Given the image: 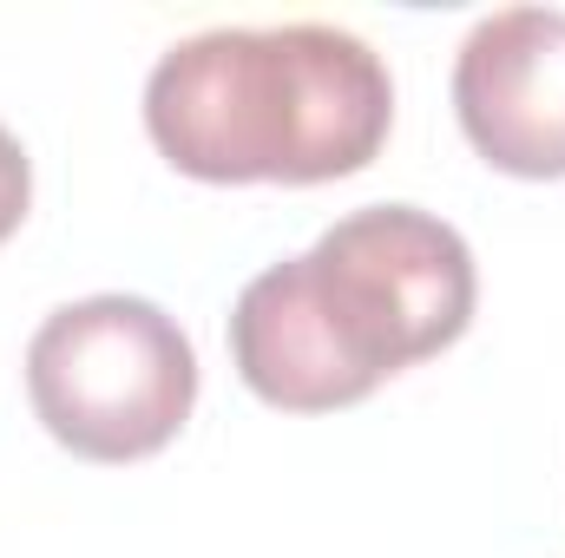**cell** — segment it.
<instances>
[{
    "instance_id": "cell-1",
    "label": "cell",
    "mask_w": 565,
    "mask_h": 558,
    "mask_svg": "<svg viewBox=\"0 0 565 558\" xmlns=\"http://www.w3.org/2000/svg\"><path fill=\"white\" fill-rule=\"evenodd\" d=\"M395 119L388 66L342 26H217L145 79L151 144L204 184H322L362 171Z\"/></svg>"
},
{
    "instance_id": "cell-2",
    "label": "cell",
    "mask_w": 565,
    "mask_h": 558,
    "mask_svg": "<svg viewBox=\"0 0 565 558\" xmlns=\"http://www.w3.org/2000/svg\"><path fill=\"white\" fill-rule=\"evenodd\" d=\"M33 415L79 460H145L198 401L184 329L145 296H86L40 322L26 348Z\"/></svg>"
},
{
    "instance_id": "cell-3",
    "label": "cell",
    "mask_w": 565,
    "mask_h": 558,
    "mask_svg": "<svg viewBox=\"0 0 565 558\" xmlns=\"http://www.w3.org/2000/svg\"><path fill=\"white\" fill-rule=\"evenodd\" d=\"M309 277L375 382L460 342L473 315V250L415 204H375L316 237Z\"/></svg>"
},
{
    "instance_id": "cell-4",
    "label": "cell",
    "mask_w": 565,
    "mask_h": 558,
    "mask_svg": "<svg viewBox=\"0 0 565 558\" xmlns=\"http://www.w3.org/2000/svg\"><path fill=\"white\" fill-rule=\"evenodd\" d=\"M454 112L513 178H565V7L487 13L454 60Z\"/></svg>"
},
{
    "instance_id": "cell-5",
    "label": "cell",
    "mask_w": 565,
    "mask_h": 558,
    "mask_svg": "<svg viewBox=\"0 0 565 558\" xmlns=\"http://www.w3.org/2000/svg\"><path fill=\"white\" fill-rule=\"evenodd\" d=\"M231 355H237V375L289 415H329L382 388L349 348V335L335 329L302 257L270 264L264 277L244 282L231 309Z\"/></svg>"
},
{
    "instance_id": "cell-6",
    "label": "cell",
    "mask_w": 565,
    "mask_h": 558,
    "mask_svg": "<svg viewBox=\"0 0 565 558\" xmlns=\"http://www.w3.org/2000/svg\"><path fill=\"white\" fill-rule=\"evenodd\" d=\"M26 197H33V171H26V151L20 139L0 126V244L20 230V217H26Z\"/></svg>"
}]
</instances>
